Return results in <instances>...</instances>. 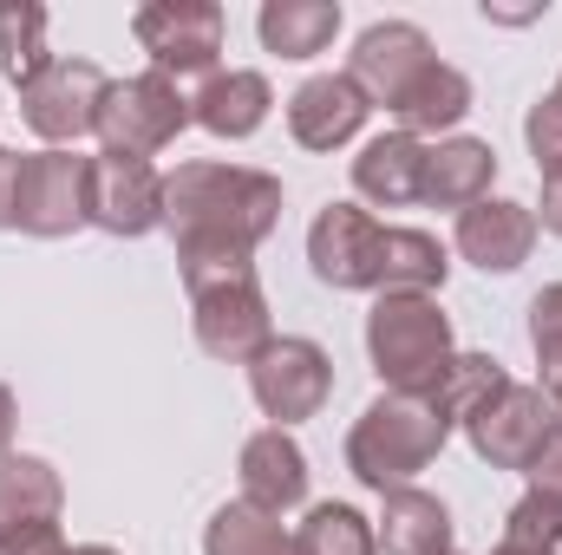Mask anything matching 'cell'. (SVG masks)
Returning <instances> with one entry per match:
<instances>
[{"mask_svg":"<svg viewBox=\"0 0 562 555\" xmlns=\"http://www.w3.org/2000/svg\"><path fill=\"white\" fill-rule=\"evenodd\" d=\"M281 223V177L249 163H177L164 177V229L177 269L190 262H256Z\"/></svg>","mask_w":562,"mask_h":555,"instance_id":"cell-1","label":"cell"},{"mask_svg":"<svg viewBox=\"0 0 562 555\" xmlns=\"http://www.w3.org/2000/svg\"><path fill=\"white\" fill-rule=\"evenodd\" d=\"M451 431L458 424L438 412L425 393H380L367 412L353 418V431H347V471L367 490H380V497L406 490L425 464L445 451Z\"/></svg>","mask_w":562,"mask_h":555,"instance_id":"cell-2","label":"cell"},{"mask_svg":"<svg viewBox=\"0 0 562 555\" xmlns=\"http://www.w3.org/2000/svg\"><path fill=\"white\" fill-rule=\"evenodd\" d=\"M190 287V320H196V347L210 360H229V366H249L269 340H276V320H269V294L256 281V262H190L177 269Z\"/></svg>","mask_w":562,"mask_h":555,"instance_id":"cell-3","label":"cell"},{"mask_svg":"<svg viewBox=\"0 0 562 555\" xmlns=\"http://www.w3.org/2000/svg\"><path fill=\"white\" fill-rule=\"evenodd\" d=\"M451 353L458 347H451V320H445L438 294H373L367 360L386 393H425Z\"/></svg>","mask_w":562,"mask_h":555,"instance_id":"cell-4","label":"cell"},{"mask_svg":"<svg viewBox=\"0 0 562 555\" xmlns=\"http://www.w3.org/2000/svg\"><path fill=\"white\" fill-rule=\"evenodd\" d=\"M190 125V99L177 79L164 72H138V79H112L105 112H99V144L112 157H157L164 144Z\"/></svg>","mask_w":562,"mask_h":555,"instance_id":"cell-5","label":"cell"},{"mask_svg":"<svg viewBox=\"0 0 562 555\" xmlns=\"http://www.w3.org/2000/svg\"><path fill=\"white\" fill-rule=\"evenodd\" d=\"M557 424H562V412L543 399V386L504 380L477 412L464 418V438H471V451H477L491 471H530Z\"/></svg>","mask_w":562,"mask_h":555,"instance_id":"cell-6","label":"cell"},{"mask_svg":"<svg viewBox=\"0 0 562 555\" xmlns=\"http://www.w3.org/2000/svg\"><path fill=\"white\" fill-rule=\"evenodd\" d=\"M132 33L164 79H210L223 59V7L216 0H150L132 13Z\"/></svg>","mask_w":562,"mask_h":555,"instance_id":"cell-7","label":"cell"},{"mask_svg":"<svg viewBox=\"0 0 562 555\" xmlns=\"http://www.w3.org/2000/svg\"><path fill=\"white\" fill-rule=\"evenodd\" d=\"M249 393H256L262 418H276L281 431H288V424H301V418H314L327 406V393H334V360H327L321 340L276 333V340L249 360Z\"/></svg>","mask_w":562,"mask_h":555,"instance_id":"cell-8","label":"cell"},{"mask_svg":"<svg viewBox=\"0 0 562 555\" xmlns=\"http://www.w3.org/2000/svg\"><path fill=\"white\" fill-rule=\"evenodd\" d=\"M112 79L92 59H53L26 92H20V118L33 125V138H46V150H72L79 138L99 132Z\"/></svg>","mask_w":562,"mask_h":555,"instance_id":"cell-9","label":"cell"},{"mask_svg":"<svg viewBox=\"0 0 562 555\" xmlns=\"http://www.w3.org/2000/svg\"><path fill=\"white\" fill-rule=\"evenodd\" d=\"M86 203H92V157L79 150H33L20 163V216L13 229L59 242L72 229H86Z\"/></svg>","mask_w":562,"mask_h":555,"instance_id":"cell-10","label":"cell"},{"mask_svg":"<svg viewBox=\"0 0 562 555\" xmlns=\"http://www.w3.org/2000/svg\"><path fill=\"white\" fill-rule=\"evenodd\" d=\"M380 242H386V223H373L360 203H327L307 229V269L334 294H373L380 287Z\"/></svg>","mask_w":562,"mask_h":555,"instance_id":"cell-11","label":"cell"},{"mask_svg":"<svg viewBox=\"0 0 562 555\" xmlns=\"http://www.w3.org/2000/svg\"><path fill=\"white\" fill-rule=\"evenodd\" d=\"M86 223L119 236V242H138L150 229H164V177L150 157H112L99 150L92 157V203H86Z\"/></svg>","mask_w":562,"mask_h":555,"instance_id":"cell-12","label":"cell"},{"mask_svg":"<svg viewBox=\"0 0 562 555\" xmlns=\"http://www.w3.org/2000/svg\"><path fill=\"white\" fill-rule=\"evenodd\" d=\"M431 59H438V53H431L425 26H413V20H373V26L353 39L347 79L367 92V105H386V112H393V105L406 99V86L419 79Z\"/></svg>","mask_w":562,"mask_h":555,"instance_id":"cell-13","label":"cell"},{"mask_svg":"<svg viewBox=\"0 0 562 555\" xmlns=\"http://www.w3.org/2000/svg\"><path fill=\"white\" fill-rule=\"evenodd\" d=\"M537 249V216L510 196H484L458 216V256L484 275H517Z\"/></svg>","mask_w":562,"mask_h":555,"instance_id":"cell-14","label":"cell"},{"mask_svg":"<svg viewBox=\"0 0 562 555\" xmlns=\"http://www.w3.org/2000/svg\"><path fill=\"white\" fill-rule=\"evenodd\" d=\"M367 92L347 79V72H314L294 99H288V132L301 150H340V144L360 138L367 125Z\"/></svg>","mask_w":562,"mask_h":555,"instance_id":"cell-15","label":"cell"},{"mask_svg":"<svg viewBox=\"0 0 562 555\" xmlns=\"http://www.w3.org/2000/svg\"><path fill=\"white\" fill-rule=\"evenodd\" d=\"M243 503H256L269 517H288V510L307 503V451L281 424L256 431L243 444Z\"/></svg>","mask_w":562,"mask_h":555,"instance_id":"cell-16","label":"cell"},{"mask_svg":"<svg viewBox=\"0 0 562 555\" xmlns=\"http://www.w3.org/2000/svg\"><path fill=\"white\" fill-rule=\"evenodd\" d=\"M425 157H431V144L406 138V132H380L353 157V190L373 209H413L425 196Z\"/></svg>","mask_w":562,"mask_h":555,"instance_id":"cell-17","label":"cell"},{"mask_svg":"<svg viewBox=\"0 0 562 555\" xmlns=\"http://www.w3.org/2000/svg\"><path fill=\"white\" fill-rule=\"evenodd\" d=\"M269 105H276L269 79L249 72V66H229V72H210V79H203V92L190 99V125H203L210 138L243 144L269 125Z\"/></svg>","mask_w":562,"mask_h":555,"instance_id":"cell-18","label":"cell"},{"mask_svg":"<svg viewBox=\"0 0 562 555\" xmlns=\"http://www.w3.org/2000/svg\"><path fill=\"white\" fill-rule=\"evenodd\" d=\"M491 183H497V150L484 138H438L431 144V157H425V196L431 209H471V203H484L491 196Z\"/></svg>","mask_w":562,"mask_h":555,"instance_id":"cell-19","label":"cell"},{"mask_svg":"<svg viewBox=\"0 0 562 555\" xmlns=\"http://www.w3.org/2000/svg\"><path fill=\"white\" fill-rule=\"evenodd\" d=\"M59 510H66L59 471L33 451H7L0 457V536H20L33 523H59Z\"/></svg>","mask_w":562,"mask_h":555,"instance_id":"cell-20","label":"cell"},{"mask_svg":"<svg viewBox=\"0 0 562 555\" xmlns=\"http://www.w3.org/2000/svg\"><path fill=\"white\" fill-rule=\"evenodd\" d=\"M373 536H380L386 555H451V510H445L431 490H419V484L386 490Z\"/></svg>","mask_w":562,"mask_h":555,"instance_id":"cell-21","label":"cell"},{"mask_svg":"<svg viewBox=\"0 0 562 555\" xmlns=\"http://www.w3.org/2000/svg\"><path fill=\"white\" fill-rule=\"evenodd\" d=\"M256 33H262V46L281 53V59H314L340 33V0H262Z\"/></svg>","mask_w":562,"mask_h":555,"instance_id":"cell-22","label":"cell"},{"mask_svg":"<svg viewBox=\"0 0 562 555\" xmlns=\"http://www.w3.org/2000/svg\"><path fill=\"white\" fill-rule=\"evenodd\" d=\"M471 112V79L458 72V66H445V59H431L419 79L406 86V99L393 105V118H400V132L406 138H431V132H451L458 118Z\"/></svg>","mask_w":562,"mask_h":555,"instance_id":"cell-23","label":"cell"},{"mask_svg":"<svg viewBox=\"0 0 562 555\" xmlns=\"http://www.w3.org/2000/svg\"><path fill=\"white\" fill-rule=\"evenodd\" d=\"M445 249L438 236L406 229V223H386V242H380V287L373 294H438L445 287Z\"/></svg>","mask_w":562,"mask_h":555,"instance_id":"cell-24","label":"cell"},{"mask_svg":"<svg viewBox=\"0 0 562 555\" xmlns=\"http://www.w3.org/2000/svg\"><path fill=\"white\" fill-rule=\"evenodd\" d=\"M203 555H294V536L281 530V517L256 510V503H223L203 530Z\"/></svg>","mask_w":562,"mask_h":555,"instance_id":"cell-25","label":"cell"},{"mask_svg":"<svg viewBox=\"0 0 562 555\" xmlns=\"http://www.w3.org/2000/svg\"><path fill=\"white\" fill-rule=\"evenodd\" d=\"M53 66L46 53V7L40 0H0V72L26 92Z\"/></svg>","mask_w":562,"mask_h":555,"instance_id":"cell-26","label":"cell"},{"mask_svg":"<svg viewBox=\"0 0 562 555\" xmlns=\"http://www.w3.org/2000/svg\"><path fill=\"white\" fill-rule=\"evenodd\" d=\"M504 380H510V373H504L491 353H451V360L438 366V380L425 386V399L451 418V424H464V418L477 412V406H484Z\"/></svg>","mask_w":562,"mask_h":555,"instance_id":"cell-27","label":"cell"},{"mask_svg":"<svg viewBox=\"0 0 562 555\" xmlns=\"http://www.w3.org/2000/svg\"><path fill=\"white\" fill-rule=\"evenodd\" d=\"M294 555H380V536L353 503H314L294 530Z\"/></svg>","mask_w":562,"mask_h":555,"instance_id":"cell-28","label":"cell"},{"mask_svg":"<svg viewBox=\"0 0 562 555\" xmlns=\"http://www.w3.org/2000/svg\"><path fill=\"white\" fill-rule=\"evenodd\" d=\"M491 555H562V503L557 497H537L524 490L504 517V536Z\"/></svg>","mask_w":562,"mask_h":555,"instance_id":"cell-29","label":"cell"},{"mask_svg":"<svg viewBox=\"0 0 562 555\" xmlns=\"http://www.w3.org/2000/svg\"><path fill=\"white\" fill-rule=\"evenodd\" d=\"M530 347H537V366H543V399L562 412V281L530 301Z\"/></svg>","mask_w":562,"mask_h":555,"instance_id":"cell-30","label":"cell"},{"mask_svg":"<svg viewBox=\"0 0 562 555\" xmlns=\"http://www.w3.org/2000/svg\"><path fill=\"white\" fill-rule=\"evenodd\" d=\"M524 144H530L537 170L562 163V92H543V99L524 112Z\"/></svg>","mask_w":562,"mask_h":555,"instance_id":"cell-31","label":"cell"},{"mask_svg":"<svg viewBox=\"0 0 562 555\" xmlns=\"http://www.w3.org/2000/svg\"><path fill=\"white\" fill-rule=\"evenodd\" d=\"M524 477H530V490H537V497H557V503H562V424L550 431V444L537 451V464H530Z\"/></svg>","mask_w":562,"mask_h":555,"instance_id":"cell-32","label":"cell"},{"mask_svg":"<svg viewBox=\"0 0 562 555\" xmlns=\"http://www.w3.org/2000/svg\"><path fill=\"white\" fill-rule=\"evenodd\" d=\"M59 550H66L59 523H33V530H20V536H0V555H59Z\"/></svg>","mask_w":562,"mask_h":555,"instance_id":"cell-33","label":"cell"},{"mask_svg":"<svg viewBox=\"0 0 562 555\" xmlns=\"http://www.w3.org/2000/svg\"><path fill=\"white\" fill-rule=\"evenodd\" d=\"M20 150H7L0 144V229H13V216H20Z\"/></svg>","mask_w":562,"mask_h":555,"instance_id":"cell-34","label":"cell"},{"mask_svg":"<svg viewBox=\"0 0 562 555\" xmlns=\"http://www.w3.org/2000/svg\"><path fill=\"white\" fill-rule=\"evenodd\" d=\"M530 216H537V229H550V236L562 242V163L543 170V203H537Z\"/></svg>","mask_w":562,"mask_h":555,"instance_id":"cell-35","label":"cell"},{"mask_svg":"<svg viewBox=\"0 0 562 555\" xmlns=\"http://www.w3.org/2000/svg\"><path fill=\"white\" fill-rule=\"evenodd\" d=\"M13 424H20V406H13V393L0 386V457L13 451Z\"/></svg>","mask_w":562,"mask_h":555,"instance_id":"cell-36","label":"cell"},{"mask_svg":"<svg viewBox=\"0 0 562 555\" xmlns=\"http://www.w3.org/2000/svg\"><path fill=\"white\" fill-rule=\"evenodd\" d=\"M537 13H543V7H491V0H484V20H510V26H524V20H537Z\"/></svg>","mask_w":562,"mask_h":555,"instance_id":"cell-37","label":"cell"},{"mask_svg":"<svg viewBox=\"0 0 562 555\" xmlns=\"http://www.w3.org/2000/svg\"><path fill=\"white\" fill-rule=\"evenodd\" d=\"M59 555H119V550H112V543H66Z\"/></svg>","mask_w":562,"mask_h":555,"instance_id":"cell-38","label":"cell"},{"mask_svg":"<svg viewBox=\"0 0 562 555\" xmlns=\"http://www.w3.org/2000/svg\"><path fill=\"white\" fill-rule=\"evenodd\" d=\"M557 92H562V79H557Z\"/></svg>","mask_w":562,"mask_h":555,"instance_id":"cell-39","label":"cell"},{"mask_svg":"<svg viewBox=\"0 0 562 555\" xmlns=\"http://www.w3.org/2000/svg\"><path fill=\"white\" fill-rule=\"evenodd\" d=\"M451 555H458V550H451Z\"/></svg>","mask_w":562,"mask_h":555,"instance_id":"cell-40","label":"cell"}]
</instances>
